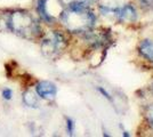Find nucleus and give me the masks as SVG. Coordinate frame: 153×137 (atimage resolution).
I'll return each mask as SVG.
<instances>
[{
	"mask_svg": "<svg viewBox=\"0 0 153 137\" xmlns=\"http://www.w3.org/2000/svg\"><path fill=\"white\" fill-rule=\"evenodd\" d=\"M140 54L146 59L147 61L153 63V41L152 40H143L138 47Z\"/></svg>",
	"mask_w": 153,
	"mask_h": 137,
	"instance_id": "8",
	"label": "nucleus"
},
{
	"mask_svg": "<svg viewBox=\"0 0 153 137\" xmlns=\"http://www.w3.org/2000/svg\"><path fill=\"white\" fill-rule=\"evenodd\" d=\"M47 7H48V0H36L34 8L39 20L42 21L46 24H53L55 22V17L49 14Z\"/></svg>",
	"mask_w": 153,
	"mask_h": 137,
	"instance_id": "6",
	"label": "nucleus"
},
{
	"mask_svg": "<svg viewBox=\"0 0 153 137\" xmlns=\"http://www.w3.org/2000/svg\"><path fill=\"white\" fill-rule=\"evenodd\" d=\"M59 21L68 32L80 34L88 32L95 26L96 16L89 6L71 5L64 7Z\"/></svg>",
	"mask_w": 153,
	"mask_h": 137,
	"instance_id": "2",
	"label": "nucleus"
},
{
	"mask_svg": "<svg viewBox=\"0 0 153 137\" xmlns=\"http://www.w3.org/2000/svg\"><path fill=\"white\" fill-rule=\"evenodd\" d=\"M68 47V38L62 31H51L41 39L40 48L47 59H54L58 57Z\"/></svg>",
	"mask_w": 153,
	"mask_h": 137,
	"instance_id": "3",
	"label": "nucleus"
},
{
	"mask_svg": "<svg viewBox=\"0 0 153 137\" xmlns=\"http://www.w3.org/2000/svg\"><path fill=\"white\" fill-rule=\"evenodd\" d=\"M34 91L37 93L39 98L46 99V101H53L56 97L57 94V87L54 82L48 80H41L38 81L34 86Z\"/></svg>",
	"mask_w": 153,
	"mask_h": 137,
	"instance_id": "5",
	"label": "nucleus"
},
{
	"mask_svg": "<svg viewBox=\"0 0 153 137\" xmlns=\"http://www.w3.org/2000/svg\"><path fill=\"white\" fill-rule=\"evenodd\" d=\"M143 7H145L147 9H153V0H140Z\"/></svg>",
	"mask_w": 153,
	"mask_h": 137,
	"instance_id": "13",
	"label": "nucleus"
},
{
	"mask_svg": "<svg viewBox=\"0 0 153 137\" xmlns=\"http://www.w3.org/2000/svg\"><path fill=\"white\" fill-rule=\"evenodd\" d=\"M7 32L27 40H37L42 36L39 21L25 9H13L6 12Z\"/></svg>",
	"mask_w": 153,
	"mask_h": 137,
	"instance_id": "1",
	"label": "nucleus"
},
{
	"mask_svg": "<svg viewBox=\"0 0 153 137\" xmlns=\"http://www.w3.org/2000/svg\"><path fill=\"white\" fill-rule=\"evenodd\" d=\"M39 96L37 93L31 89H26L22 94V102L29 109H38L39 107Z\"/></svg>",
	"mask_w": 153,
	"mask_h": 137,
	"instance_id": "7",
	"label": "nucleus"
},
{
	"mask_svg": "<svg viewBox=\"0 0 153 137\" xmlns=\"http://www.w3.org/2000/svg\"><path fill=\"white\" fill-rule=\"evenodd\" d=\"M146 117H147V120H149V122H150V124L153 126V105H151V106H149V107H147Z\"/></svg>",
	"mask_w": 153,
	"mask_h": 137,
	"instance_id": "12",
	"label": "nucleus"
},
{
	"mask_svg": "<svg viewBox=\"0 0 153 137\" xmlns=\"http://www.w3.org/2000/svg\"><path fill=\"white\" fill-rule=\"evenodd\" d=\"M74 129H76V124H74L73 119L66 118V131L70 136H72L74 134Z\"/></svg>",
	"mask_w": 153,
	"mask_h": 137,
	"instance_id": "10",
	"label": "nucleus"
},
{
	"mask_svg": "<svg viewBox=\"0 0 153 137\" xmlns=\"http://www.w3.org/2000/svg\"><path fill=\"white\" fill-rule=\"evenodd\" d=\"M13 89L12 88H4L2 90H1V96L2 98L5 99V101H10L12 98H13Z\"/></svg>",
	"mask_w": 153,
	"mask_h": 137,
	"instance_id": "11",
	"label": "nucleus"
},
{
	"mask_svg": "<svg viewBox=\"0 0 153 137\" xmlns=\"http://www.w3.org/2000/svg\"><path fill=\"white\" fill-rule=\"evenodd\" d=\"M97 0H59V2L64 7L71 5H82V6H90L91 4L96 2Z\"/></svg>",
	"mask_w": 153,
	"mask_h": 137,
	"instance_id": "9",
	"label": "nucleus"
},
{
	"mask_svg": "<svg viewBox=\"0 0 153 137\" xmlns=\"http://www.w3.org/2000/svg\"><path fill=\"white\" fill-rule=\"evenodd\" d=\"M100 10L102 15L111 17L113 20L121 22V23H131L137 19V12L134 6L131 5H125L121 7H108L101 6Z\"/></svg>",
	"mask_w": 153,
	"mask_h": 137,
	"instance_id": "4",
	"label": "nucleus"
}]
</instances>
